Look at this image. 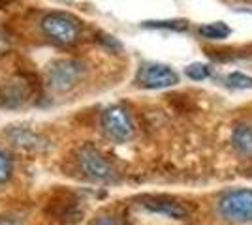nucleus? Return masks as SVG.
Segmentation results:
<instances>
[{
    "instance_id": "9",
    "label": "nucleus",
    "mask_w": 252,
    "mask_h": 225,
    "mask_svg": "<svg viewBox=\"0 0 252 225\" xmlns=\"http://www.w3.org/2000/svg\"><path fill=\"white\" fill-rule=\"evenodd\" d=\"M6 135L10 137V141L13 145H17V147H21V149L38 150L43 147V137H40V135H38L36 131H32V129L11 126V128L6 129Z\"/></svg>"
},
{
    "instance_id": "3",
    "label": "nucleus",
    "mask_w": 252,
    "mask_h": 225,
    "mask_svg": "<svg viewBox=\"0 0 252 225\" xmlns=\"http://www.w3.org/2000/svg\"><path fill=\"white\" fill-rule=\"evenodd\" d=\"M102 128L105 135L117 143H126L136 133L130 113L121 105H111L102 113Z\"/></svg>"
},
{
    "instance_id": "15",
    "label": "nucleus",
    "mask_w": 252,
    "mask_h": 225,
    "mask_svg": "<svg viewBox=\"0 0 252 225\" xmlns=\"http://www.w3.org/2000/svg\"><path fill=\"white\" fill-rule=\"evenodd\" d=\"M226 83L233 88H252V77L243 74H230L226 77Z\"/></svg>"
},
{
    "instance_id": "14",
    "label": "nucleus",
    "mask_w": 252,
    "mask_h": 225,
    "mask_svg": "<svg viewBox=\"0 0 252 225\" xmlns=\"http://www.w3.org/2000/svg\"><path fill=\"white\" fill-rule=\"evenodd\" d=\"M11 173H13V165H11V160L8 158L6 152L0 150V184L8 182L11 178Z\"/></svg>"
},
{
    "instance_id": "4",
    "label": "nucleus",
    "mask_w": 252,
    "mask_h": 225,
    "mask_svg": "<svg viewBox=\"0 0 252 225\" xmlns=\"http://www.w3.org/2000/svg\"><path fill=\"white\" fill-rule=\"evenodd\" d=\"M219 212L228 222H252V190H235L226 193L219 201Z\"/></svg>"
},
{
    "instance_id": "8",
    "label": "nucleus",
    "mask_w": 252,
    "mask_h": 225,
    "mask_svg": "<svg viewBox=\"0 0 252 225\" xmlns=\"http://www.w3.org/2000/svg\"><path fill=\"white\" fill-rule=\"evenodd\" d=\"M141 204L155 214H162L173 220H187L190 216L189 208L185 204L177 203L173 199H166V197H143Z\"/></svg>"
},
{
    "instance_id": "1",
    "label": "nucleus",
    "mask_w": 252,
    "mask_h": 225,
    "mask_svg": "<svg viewBox=\"0 0 252 225\" xmlns=\"http://www.w3.org/2000/svg\"><path fill=\"white\" fill-rule=\"evenodd\" d=\"M42 32L49 42L68 47L81 38V23L68 13L53 11L42 19Z\"/></svg>"
},
{
    "instance_id": "6",
    "label": "nucleus",
    "mask_w": 252,
    "mask_h": 225,
    "mask_svg": "<svg viewBox=\"0 0 252 225\" xmlns=\"http://www.w3.org/2000/svg\"><path fill=\"white\" fill-rule=\"evenodd\" d=\"M136 83L143 88H168V86L177 85L179 75L169 66L147 62V64L139 66Z\"/></svg>"
},
{
    "instance_id": "12",
    "label": "nucleus",
    "mask_w": 252,
    "mask_h": 225,
    "mask_svg": "<svg viewBox=\"0 0 252 225\" xmlns=\"http://www.w3.org/2000/svg\"><path fill=\"white\" fill-rule=\"evenodd\" d=\"M185 74L189 79L192 81H203V79H207L211 75V70L207 64H200V62H196V64H190L187 66V70H185Z\"/></svg>"
},
{
    "instance_id": "5",
    "label": "nucleus",
    "mask_w": 252,
    "mask_h": 225,
    "mask_svg": "<svg viewBox=\"0 0 252 225\" xmlns=\"http://www.w3.org/2000/svg\"><path fill=\"white\" fill-rule=\"evenodd\" d=\"M85 68L79 60H59L49 68V85L57 92L74 88L83 77Z\"/></svg>"
},
{
    "instance_id": "2",
    "label": "nucleus",
    "mask_w": 252,
    "mask_h": 225,
    "mask_svg": "<svg viewBox=\"0 0 252 225\" xmlns=\"http://www.w3.org/2000/svg\"><path fill=\"white\" fill-rule=\"evenodd\" d=\"M79 167L85 173L87 178L94 180V182H115L119 178L117 169L113 163L105 158L104 154L94 147H83L79 152Z\"/></svg>"
},
{
    "instance_id": "16",
    "label": "nucleus",
    "mask_w": 252,
    "mask_h": 225,
    "mask_svg": "<svg viewBox=\"0 0 252 225\" xmlns=\"http://www.w3.org/2000/svg\"><path fill=\"white\" fill-rule=\"evenodd\" d=\"M94 225H121V222H119V220H115L113 216H104V218L96 220Z\"/></svg>"
},
{
    "instance_id": "7",
    "label": "nucleus",
    "mask_w": 252,
    "mask_h": 225,
    "mask_svg": "<svg viewBox=\"0 0 252 225\" xmlns=\"http://www.w3.org/2000/svg\"><path fill=\"white\" fill-rule=\"evenodd\" d=\"M32 96L31 83L23 77H13L0 88V107L17 109L25 105Z\"/></svg>"
},
{
    "instance_id": "10",
    "label": "nucleus",
    "mask_w": 252,
    "mask_h": 225,
    "mask_svg": "<svg viewBox=\"0 0 252 225\" xmlns=\"http://www.w3.org/2000/svg\"><path fill=\"white\" fill-rule=\"evenodd\" d=\"M231 143L237 152H241L245 156H251L252 154V128L247 124H239L237 128L233 129V135H231Z\"/></svg>"
},
{
    "instance_id": "13",
    "label": "nucleus",
    "mask_w": 252,
    "mask_h": 225,
    "mask_svg": "<svg viewBox=\"0 0 252 225\" xmlns=\"http://www.w3.org/2000/svg\"><path fill=\"white\" fill-rule=\"evenodd\" d=\"M145 28H166V30H187V21H147L143 23Z\"/></svg>"
},
{
    "instance_id": "11",
    "label": "nucleus",
    "mask_w": 252,
    "mask_h": 225,
    "mask_svg": "<svg viewBox=\"0 0 252 225\" xmlns=\"http://www.w3.org/2000/svg\"><path fill=\"white\" fill-rule=\"evenodd\" d=\"M230 26L222 21L207 23V25L200 26V36L207 38V40H224V38L230 36Z\"/></svg>"
}]
</instances>
